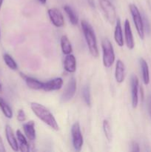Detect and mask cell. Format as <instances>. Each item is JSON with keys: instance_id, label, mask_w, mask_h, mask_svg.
Returning a JSON list of instances; mask_svg holds the SVG:
<instances>
[{"instance_id": "obj_1", "label": "cell", "mask_w": 151, "mask_h": 152, "mask_svg": "<svg viewBox=\"0 0 151 152\" xmlns=\"http://www.w3.org/2000/svg\"><path fill=\"white\" fill-rule=\"evenodd\" d=\"M30 108L33 112L35 114V115L38 119H40L43 123L50 126L53 130H59V125H58L56 119L53 117L52 113L45 106H44L41 104L38 103V102H31Z\"/></svg>"}, {"instance_id": "obj_2", "label": "cell", "mask_w": 151, "mask_h": 152, "mask_svg": "<svg viewBox=\"0 0 151 152\" xmlns=\"http://www.w3.org/2000/svg\"><path fill=\"white\" fill-rule=\"evenodd\" d=\"M81 25L90 54L93 57H98L99 56V49H98L96 37L93 28L88 22L84 20L81 21Z\"/></svg>"}, {"instance_id": "obj_3", "label": "cell", "mask_w": 151, "mask_h": 152, "mask_svg": "<svg viewBox=\"0 0 151 152\" xmlns=\"http://www.w3.org/2000/svg\"><path fill=\"white\" fill-rule=\"evenodd\" d=\"M102 53H103V64L106 68H110L115 62V53L111 42L105 38L102 42Z\"/></svg>"}, {"instance_id": "obj_4", "label": "cell", "mask_w": 151, "mask_h": 152, "mask_svg": "<svg viewBox=\"0 0 151 152\" xmlns=\"http://www.w3.org/2000/svg\"><path fill=\"white\" fill-rule=\"evenodd\" d=\"M129 8H130V11L132 15V18H133V22H134L136 31H137L141 39H144V30L143 19H142V14L136 4H130L129 5Z\"/></svg>"}, {"instance_id": "obj_5", "label": "cell", "mask_w": 151, "mask_h": 152, "mask_svg": "<svg viewBox=\"0 0 151 152\" xmlns=\"http://www.w3.org/2000/svg\"><path fill=\"white\" fill-rule=\"evenodd\" d=\"M99 5L107 20L113 25L116 22L117 14L115 8L110 0H99Z\"/></svg>"}, {"instance_id": "obj_6", "label": "cell", "mask_w": 151, "mask_h": 152, "mask_svg": "<svg viewBox=\"0 0 151 152\" xmlns=\"http://www.w3.org/2000/svg\"><path fill=\"white\" fill-rule=\"evenodd\" d=\"M71 136L74 149L76 151H80L82 148L84 140L81 133L80 125L78 122L74 123L71 127Z\"/></svg>"}, {"instance_id": "obj_7", "label": "cell", "mask_w": 151, "mask_h": 152, "mask_svg": "<svg viewBox=\"0 0 151 152\" xmlns=\"http://www.w3.org/2000/svg\"><path fill=\"white\" fill-rule=\"evenodd\" d=\"M76 91V80L75 77H72L67 84L66 88L61 96L62 102H66L70 100L75 95Z\"/></svg>"}, {"instance_id": "obj_8", "label": "cell", "mask_w": 151, "mask_h": 152, "mask_svg": "<svg viewBox=\"0 0 151 152\" xmlns=\"http://www.w3.org/2000/svg\"><path fill=\"white\" fill-rule=\"evenodd\" d=\"M47 13L50 21L54 26H56V28H61L64 26L65 21H64L63 15L60 10H58L57 8H50L49 9Z\"/></svg>"}, {"instance_id": "obj_9", "label": "cell", "mask_w": 151, "mask_h": 152, "mask_svg": "<svg viewBox=\"0 0 151 152\" xmlns=\"http://www.w3.org/2000/svg\"><path fill=\"white\" fill-rule=\"evenodd\" d=\"M130 86L132 106L133 108H136L139 103V79L136 75H132L130 79Z\"/></svg>"}, {"instance_id": "obj_10", "label": "cell", "mask_w": 151, "mask_h": 152, "mask_svg": "<svg viewBox=\"0 0 151 152\" xmlns=\"http://www.w3.org/2000/svg\"><path fill=\"white\" fill-rule=\"evenodd\" d=\"M5 136L10 148L15 151H19V144H18L17 138H16L13 129L9 125H6L5 126Z\"/></svg>"}, {"instance_id": "obj_11", "label": "cell", "mask_w": 151, "mask_h": 152, "mask_svg": "<svg viewBox=\"0 0 151 152\" xmlns=\"http://www.w3.org/2000/svg\"><path fill=\"white\" fill-rule=\"evenodd\" d=\"M63 86V80L60 77L53 79L46 83H43L42 89L44 91H53L59 90Z\"/></svg>"}, {"instance_id": "obj_12", "label": "cell", "mask_w": 151, "mask_h": 152, "mask_svg": "<svg viewBox=\"0 0 151 152\" xmlns=\"http://www.w3.org/2000/svg\"><path fill=\"white\" fill-rule=\"evenodd\" d=\"M124 36H125V42L127 47L130 50L134 48V39H133L131 27H130V24L128 19H126L125 22H124Z\"/></svg>"}, {"instance_id": "obj_13", "label": "cell", "mask_w": 151, "mask_h": 152, "mask_svg": "<svg viewBox=\"0 0 151 152\" xmlns=\"http://www.w3.org/2000/svg\"><path fill=\"white\" fill-rule=\"evenodd\" d=\"M125 65L124 62L120 59L117 60L116 65H115V79L118 83H121L124 82L125 78Z\"/></svg>"}, {"instance_id": "obj_14", "label": "cell", "mask_w": 151, "mask_h": 152, "mask_svg": "<svg viewBox=\"0 0 151 152\" xmlns=\"http://www.w3.org/2000/svg\"><path fill=\"white\" fill-rule=\"evenodd\" d=\"M64 68L69 73H74L76 70V59L73 54H68L64 61Z\"/></svg>"}, {"instance_id": "obj_15", "label": "cell", "mask_w": 151, "mask_h": 152, "mask_svg": "<svg viewBox=\"0 0 151 152\" xmlns=\"http://www.w3.org/2000/svg\"><path fill=\"white\" fill-rule=\"evenodd\" d=\"M23 130L25 132V137L27 139L30 141L35 140L36 139V130L35 123L33 121H29L23 125Z\"/></svg>"}, {"instance_id": "obj_16", "label": "cell", "mask_w": 151, "mask_h": 152, "mask_svg": "<svg viewBox=\"0 0 151 152\" xmlns=\"http://www.w3.org/2000/svg\"><path fill=\"white\" fill-rule=\"evenodd\" d=\"M114 39L119 47H122L124 45V39H123V32L122 28H121V21L119 19H116L115 22V28L114 31Z\"/></svg>"}, {"instance_id": "obj_17", "label": "cell", "mask_w": 151, "mask_h": 152, "mask_svg": "<svg viewBox=\"0 0 151 152\" xmlns=\"http://www.w3.org/2000/svg\"><path fill=\"white\" fill-rule=\"evenodd\" d=\"M21 75H22V77L25 80V83H26L28 88H30L31 89H33V90H40V89H42V82H40L39 80H36V79L33 78V77H27V76H25L22 74H21Z\"/></svg>"}, {"instance_id": "obj_18", "label": "cell", "mask_w": 151, "mask_h": 152, "mask_svg": "<svg viewBox=\"0 0 151 152\" xmlns=\"http://www.w3.org/2000/svg\"><path fill=\"white\" fill-rule=\"evenodd\" d=\"M16 138H17L19 148L22 152H28L29 151V144H28L27 137L21 132L20 130L16 131Z\"/></svg>"}, {"instance_id": "obj_19", "label": "cell", "mask_w": 151, "mask_h": 152, "mask_svg": "<svg viewBox=\"0 0 151 152\" xmlns=\"http://www.w3.org/2000/svg\"><path fill=\"white\" fill-rule=\"evenodd\" d=\"M140 62V66L141 69H142V80H143L144 84L147 86L150 83V71H149V67H148L147 62L143 59L141 58L139 59Z\"/></svg>"}, {"instance_id": "obj_20", "label": "cell", "mask_w": 151, "mask_h": 152, "mask_svg": "<svg viewBox=\"0 0 151 152\" xmlns=\"http://www.w3.org/2000/svg\"><path fill=\"white\" fill-rule=\"evenodd\" d=\"M61 48H62V52L65 55L70 54L73 51L71 43L67 36L64 35L61 37Z\"/></svg>"}, {"instance_id": "obj_21", "label": "cell", "mask_w": 151, "mask_h": 152, "mask_svg": "<svg viewBox=\"0 0 151 152\" xmlns=\"http://www.w3.org/2000/svg\"><path fill=\"white\" fill-rule=\"evenodd\" d=\"M64 10H65V13L68 16L70 21L71 24L73 25H76L78 24V16L77 15L76 12L72 8L70 5H65L64 6Z\"/></svg>"}, {"instance_id": "obj_22", "label": "cell", "mask_w": 151, "mask_h": 152, "mask_svg": "<svg viewBox=\"0 0 151 152\" xmlns=\"http://www.w3.org/2000/svg\"><path fill=\"white\" fill-rule=\"evenodd\" d=\"M0 109L7 118L11 119L13 117V111H12L11 108L1 97H0Z\"/></svg>"}, {"instance_id": "obj_23", "label": "cell", "mask_w": 151, "mask_h": 152, "mask_svg": "<svg viewBox=\"0 0 151 152\" xmlns=\"http://www.w3.org/2000/svg\"><path fill=\"white\" fill-rule=\"evenodd\" d=\"M81 94L85 103L88 106L91 105V94H90V88L88 85H85L83 86L81 90Z\"/></svg>"}, {"instance_id": "obj_24", "label": "cell", "mask_w": 151, "mask_h": 152, "mask_svg": "<svg viewBox=\"0 0 151 152\" xmlns=\"http://www.w3.org/2000/svg\"><path fill=\"white\" fill-rule=\"evenodd\" d=\"M3 59H4V62H5L6 65L9 68H10L11 70H16L18 68L17 63L16 62V61L13 59L10 55H9L8 53H4V56H3Z\"/></svg>"}, {"instance_id": "obj_25", "label": "cell", "mask_w": 151, "mask_h": 152, "mask_svg": "<svg viewBox=\"0 0 151 152\" xmlns=\"http://www.w3.org/2000/svg\"><path fill=\"white\" fill-rule=\"evenodd\" d=\"M103 130L107 140L109 142H110V141L112 140L113 133L112 129H111V126L110 125V123L108 120H105L103 121Z\"/></svg>"}, {"instance_id": "obj_26", "label": "cell", "mask_w": 151, "mask_h": 152, "mask_svg": "<svg viewBox=\"0 0 151 152\" xmlns=\"http://www.w3.org/2000/svg\"><path fill=\"white\" fill-rule=\"evenodd\" d=\"M142 19H143L144 30V31H146L147 34H150L151 33V25L149 22V19L147 17L146 15H143L142 16Z\"/></svg>"}, {"instance_id": "obj_27", "label": "cell", "mask_w": 151, "mask_h": 152, "mask_svg": "<svg viewBox=\"0 0 151 152\" xmlns=\"http://www.w3.org/2000/svg\"><path fill=\"white\" fill-rule=\"evenodd\" d=\"M17 120H18V121H19V122H24L26 120V114H25L24 110L20 109L18 111Z\"/></svg>"}, {"instance_id": "obj_28", "label": "cell", "mask_w": 151, "mask_h": 152, "mask_svg": "<svg viewBox=\"0 0 151 152\" xmlns=\"http://www.w3.org/2000/svg\"><path fill=\"white\" fill-rule=\"evenodd\" d=\"M147 111L150 117L151 118V95L148 96L147 97Z\"/></svg>"}, {"instance_id": "obj_29", "label": "cell", "mask_w": 151, "mask_h": 152, "mask_svg": "<svg viewBox=\"0 0 151 152\" xmlns=\"http://www.w3.org/2000/svg\"><path fill=\"white\" fill-rule=\"evenodd\" d=\"M131 151H140L139 145L136 142H133L131 144Z\"/></svg>"}, {"instance_id": "obj_30", "label": "cell", "mask_w": 151, "mask_h": 152, "mask_svg": "<svg viewBox=\"0 0 151 152\" xmlns=\"http://www.w3.org/2000/svg\"><path fill=\"white\" fill-rule=\"evenodd\" d=\"M5 148H4V143H3L2 139H1V137L0 136V152H5Z\"/></svg>"}, {"instance_id": "obj_31", "label": "cell", "mask_w": 151, "mask_h": 152, "mask_svg": "<svg viewBox=\"0 0 151 152\" xmlns=\"http://www.w3.org/2000/svg\"><path fill=\"white\" fill-rule=\"evenodd\" d=\"M87 2H88L89 5L90 6V7H93L94 8L95 7V2H94V0H87Z\"/></svg>"}, {"instance_id": "obj_32", "label": "cell", "mask_w": 151, "mask_h": 152, "mask_svg": "<svg viewBox=\"0 0 151 152\" xmlns=\"http://www.w3.org/2000/svg\"><path fill=\"white\" fill-rule=\"evenodd\" d=\"M38 1H39L41 4H45L46 1H47V0H38Z\"/></svg>"}, {"instance_id": "obj_33", "label": "cell", "mask_w": 151, "mask_h": 152, "mask_svg": "<svg viewBox=\"0 0 151 152\" xmlns=\"http://www.w3.org/2000/svg\"><path fill=\"white\" fill-rule=\"evenodd\" d=\"M3 1H4V0H0V10H1V5H2Z\"/></svg>"}, {"instance_id": "obj_34", "label": "cell", "mask_w": 151, "mask_h": 152, "mask_svg": "<svg viewBox=\"0 0 151 152\" xmlns=\"http://www.w3.org/2000/svg\"><path fill=\"white\" fill-rule=\"evenodd\" d=\"M1 91H2V87H1V83H0V93H1Z\"/></svg>"}, {"instance_id": "obj_35", "label": "cell", "mask_w": 151, "mask_h": 152, "mask_svg": "<svg viewBox=\"0 0 151 152\" xmlns=\"http://www.w3.org/2000/svg\"><path fill=\"white\" fill-rule=\"evenodd\" d=\"M0 36H1V32H0Z\"/></svg>"}]
</instances>
